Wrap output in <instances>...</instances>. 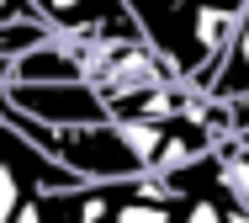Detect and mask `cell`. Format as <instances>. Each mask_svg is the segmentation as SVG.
Listing matches in <instances>:
<instances>
[{
	"label": "cell",
	"instance_id": "6da1fadb",
	"mask_svg": "<svg viewBox=\"0 0 249 223\" xmlns=\"http://www.w3.org/2000/svg\"><path fill=\"white\" fill-rule=\"evenodd\" d=\"M143 37L186 74L191 85H212L217 64L228 54V37L239 27L244 0H127Z\"/></svg>",
	"mask_w": 249,
	"mask_h": 223
},
{
	"label": "cell",
	"instance_id": "7a4b0ae2",
	"mask_svg": "<svg viewBox=\"0 0 249 223\" xmlns=\"http://www.w3.org/2000/svg\"><path fill=\"white\" fill-rule=\"evenodd\" d=\"M48 154H58L69 170H80L85 181H122V175H143L149 154L138 144V128L127 117H101V122H69L48 128Z\"/></svg>",
	"mask_w": 249,
	"mask_h": 223
},
{
	"label": "cell",
	"instance_id": "3957f363",
	"mask_svg": "<svg viewBox=\"0 0 249 223\" xmlns=\"http://www.w3.org/2000/svg\"><path fill=\"white\" fill-rule=\"evenodd\" d=\"M0 91H5V101H16L21 112L43 117L53 128L111 117V107H106V96H101L96 80H5Z\"/></svg>",
	"mask_w": 249,
	"mask_h": 223
},
{
	"label": "cell",
	"instance_id": "277c9868",
	"mask_svg": "<svg viewBox=\"0 0 249 223\" xmlns=\"http://www.w3.org/2000/svg\"><path fill=\"white\" fill-rule=\"evenodd\" d=\"M48 16L53 32L74 43H117V37H143L138 16L127 0H32Z\"/></svg>",
	"mask_w": 249,
	"mask_h": 223
},
{
	"label": "cell",
	"instance_id": "5b68a950",
	"mask_svg": "<svg viewBox=\"0 0 249 223\" xmlns=\"http://www.w3.org/2000/svg\"><path fill=\"white\" fill-rule=\"evenodd\" d=\"M207 96H217V101L249 96V0H244V11H239V27H233V37H228V54L217 64Z\"/></svg>",
	"mask_w": 249,
	"mask_h": 223
},
{
	"label": "cell",
	"instance_id": "8992f818",
	"mask_svg": "<svg viewBox=\"0 0 249 223\" xmlns=\"http://www.w3.org/2000/svg\"><path fill=\"white\" fill-rule=\"evenodd\" d=\"M228 117H233V133H244L249 128V96H233L228 101Z\"/></svg>",
	"mask_w": 249,
	"mask_h": 223
}]
</instances>
